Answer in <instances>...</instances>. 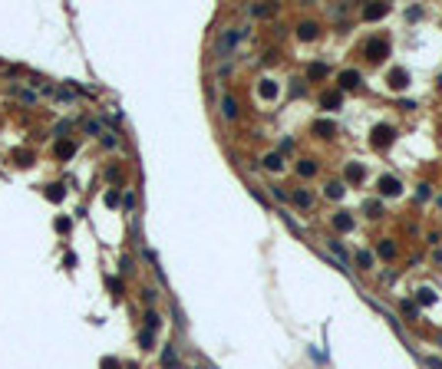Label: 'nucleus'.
I'll return each instance as SVG.
<instances>
[{
	"mask_svg": "<svg viewBox=\"0 0 442 369\" xmlns=\"http://www.w3.org/2000/svg\"><path fill=\"white\" fill-rule=\"evenodd\" d=\"M241 40H244V27H228V30L218 36V53H221V56H228L234 46L241 43Z\"/></svg>",
	"mask_w": 442,
	"mask_h": 369,
	"instance_id": "obj_1",
	"label": "nucleus"
},
{
	"mask_svg": "<svg viewBox=\"0 0 442 369\" xmlns=\"http://www.w3.org/2000/svg\"><path fill=\"white\" fill-rule=\"evenodd\" d=\"M370 142H373V149H389V145L396 142V129H389V125H376Z\"/></svg>",
	"mask_w": 442,
	"mask_h": 369,
	"instance_id": "obj_2",
	"label": "nucleus"
},
{
	"mask_svg": "<svg viewBox=\"0 0 442 369\" xmlns=\"http://www.w3.org/2000/svg\"><path fill=\"white\" fill-rule=\"evenodd\" d=\"M363 53H366V60H370V63H379V60H386L389 43H386V40H376V36H373V40L366 43V50H363Z\"/></svg>",
	"mask_w": 442,
	"mask_h": 369,
	"instance_id": "obj_3",
	"label": "nucleus"
},
{
	"mask_svg": "<svg viewBox=\"0 0 442 369\" xmlns=\"http://www.w3.org/2000/svg\"><path fill=\"white\" fill-rule=\"evenodd\" d=\"M320 36V23L317 20H300L297 23V40H317Z\"/></svg>",
	"mask_w": 442,
	"mask_h": 369,
	"instance_id": "obj_4",
	"label": "nucleus"
},
{
	"mask_svg": "<svg viewBox=\"0 0 442 369\" xmlns=\"http://www.w3.org/2000/svg\"><path fill=\"white\" fill-rule=\"evenodd\" d=\"M360 83H363V76H360L356 69H343L337 86H340V92H347V89H360Z\"/></svg>",
	"mask_w": 442,
	"mask_h": 369,
	"instance_id": "obj_5",
	"label": "nucleus"
},
{
	"mask_svg": "<svg viewBox=\"0 0 442 369\" xmlns=\"http://www.w3.org/2000/svg\"><path fill=\"white\" fill-rule=\"evenodd\" d=\"M221 116H224L228 122H234V119H238V99H234V96H228V92L221 96Z\"/></svg>",
	"mask_w": 442,
	"mask_h": 369,
	"instance_id": "obj_6",
	"label": "nucleus"
},
{
	"mask_svg": "<svg viewBox=\"0 0 442 369\" xmlns=\"http://www.w3.org/2000/svg\"><path fill=\"white\" fill-rule=\"evenodd\" d=\"M360 13H363V20H379V17L389 13V3H366Z\"/></svg>",
	"mask_w": 442,
	"mask_h": 369,
	"instance_id": "obj_7",
	"label": "nucleus"
},
{
	"mask_svg": "<svg viewBox=\"0 0 442 369\" xmlns=\"http://www.w3.org/2000/svg\"><path fill=\"white\" fill-rule=\"evenodd\" d=\"M376 188H379V195H389V198H393V195H399V182L393 178V175H383Z\"/></svg>",
	"mask_w": 442,
	"mask_h": 369,
	"instance_id": "obj_8",
	"label": "nucleus"
},
{
	"mask_svg": "<svg viewBox=\"0 0 442 369\" xmlns=\"http://www.w3.org/2000/svg\"><path fill=\"white\" fill-rule=\"evenodd\" d=\"M333 228L340 231V234L353 231V215H347V211H337V215H333Z\"/></svg>",
	"mask_w": 442,
	"mask_h": 369,
	"instance_id": "obj_9",
	"label": "nucleus"
},
{
	"mask_svg": "<svg viewBox=\"0 0 442 369\" xmlns=\"http://www.w3.org/2000/svg\"><path fill=\"white\" fill-rule=\"evenodd\" d=\"M340 102H343V92H340V89H330V92H323V99H320L323 109H340Z\"/></svg>",
	"mask_w": 442,
	"mask_h": 369,
	"instance_id": "obj_10",
	"label": "nucleus"
},
{
	"mask_svg": "<svg viewBox=\"0 0 442 369\" xmlns=\"http://www.w3.org/2000/svg\"><path fill=\"white\" fill-rule=\"evenodd\" d=\"M389 86L393 89H406L409 86V73L406 69H393V73H389Z\"/></svg>",
	"mask_w": 442,
	"mask_h": 369,
	"instance_id": "obj_11",
	"label": "nucleus"
},
{
	"mask_svg": "<svg viewBox=\"0 0 442 369\" xmlns=\"http://www.w3.org/2000/svg\"><path fill=\"white\" fill-rule=\"evenodd\" d=\"M310 129H314V135H320V139H330L333 132H337V129H333V122H327V119H317Z\"/></svg>",
	"mask_w": 442,
	"mask_h": 369,
	"instance_id": "obj_12",
	"label": "nucleus"
},
{
	"mask_svg": "<svg viewBox=\"0 0 442 369\" xmlns=\"http://www.w3.org/2000/svg\"><path fill=\"white\" fill-rule=\"evenodd\" d=\"M327 247H330L333 254L340 257V271H350V267H347L350 261H347V250H343V244H340V241H337V238H330V241H327Z\"/></svg>",
	"mask_w": 442,
	"mask_h": 369,
	"instance_id": "obj_13",
	"label": "nucleus"
},
{
	"mask_svg": "<svg viewBox=\"0 0 442 369\" xmlns=\"http://www.w3.org/2000/svg\"><path fill=\"white\" fill-rule=\"evenodd\" d=\"M290 201H294L297 208H310V205H314V195H310V191H304V188H297V191L290 195Z\"/></svg>",
	"mask_w": 442,
	"mask_h": 369,
	"instance_id": "obj_14",
	"label": "nucleus"
},
{
	"mask_svg": "<svg viewBox=\"0 0 442 369\" xmlns=\"http://www.w3.org/2000/svg\"><path fill=\"white\" fill-rule=\"evenodd\" d=\"M327 73H330L327 63H310L307 66V79H327Z\"/></svg>",
	"mask_w": 442,
	"mask_h": 369,
	"instance_id": "obj_15",
	"label": "nucleus"
},
{
	"mask_svg": "<svg viewBox=\"0 0 442 369\" xmlns=\"http://www.w3.org/2000/svg\"><path fill=\"white\" fill-rule=\"evenodd\" d=\"M257 89H261V96H264V99H274L277 96V83H274V79H261V86H257Z\"/></svg>",
	"mask_w": 442,
	"mask_h": 369,
	"instance_id": "obj_16",
	"label": "nucleus"
},
{
	"mask_svg": "<svg viewBox=\"0 0 442 369\" xmlns=\"http://www.w3.org/2000/svg\"><path fill=\"white\" fill-rule=\"evenodd\" d=\"M297 175H304V178H310V175H317V162H310V158L297 162Z\"/></svg>",
	"mask_w": 442,
	"mask_h": 369,
	"instance_id": "obj_17",
	"label": "nucleus"
},
{
	"mask_svg": "<svg viewBox=\"0 0 442 369\" xmlns=\"http://www.w3.org/2000/svg\"><path fill=\"white\" fill-rule=\"evenodd\" d=\"M363 165H347V182H363Z\"/></svg>",
	"mask_w": 442,
	"mask_h": 369,
	"instance_id": "obj_18",
	"label": "nucleus"
},
{
	"mask_svg": "<svg viewBox=\"0 0 442 369\" xmlns=\"http://www.w3.org/2000/svg\"><path fill=\"white\" fill-rule=\"evenodd\" d=\"M264 165L271 168V172H281V165H284V162H281V152H271V155H264Z\"/></svg>",
	"mask_w": 442,
	"mask_h": 369,
	"instance_id": "obj_19",
	"label": "nucleus"
},
{
	"mask_svg": "<svg viewBox=\"0 0 442 369\" xmlns=\"http://www.w3.org/2000/svg\"><path fill=\"white\" fill-rule=\"evenodd\" d=\"M363 211H366L370 217H379V215H383V205H379V201L373 198V201H366V205H363Z\"/></svg>",
	"mask_w": 442,
	"mask_h": 369,
	"instance_id": "obj_20",
	"label": "nucleus"
},
{
	"mask_svg": "<svg viewBox=\"0 0 442 369\" xmlns=\"http://www.w3.org/2000/svg\"><path fill=\"white\" fill-rule=\"evenodd\" d=\"M356 264H360L363 271H370V267H373V254H370V250H360V254H356Z\"/></svg>",
	"mask_w": 442,
	"mask_h": 369,
	"instance_id": "obj_21",
	"label": "nucleus"
},
{
	"mask_svg": "<svg viewBox=\"0 0 442 369\" xmlns=\"http://www.w3.org/2000/svg\"><path fill=\"white\" fill-rule=\"evenodd\" d=\"M13 96L23 99V102H36V92H30V89H20V86H13Z\"/></svg>",
	"mask_w": 442,
	"mask_h": 369,
	"instance_id": "obj_22",
	"label": "nucleus"
},
{
	"mask_svg": "<svg viewBox=\"0 0 442 369\" xmlns=\"http://www.w3.org/2000/svg\"><path fill=\"white\" fill-rule=\"evenodd\" d=\"M46 198H50V201H63V184H50V188H46Z\"/></svg>",
	"mask_w": 442,
	"mask_h": 369,
	"instance_id": "obj_23",
	"label": "nucleus"
},
{
	"mask_svg": "<svg viewBox=\"0 0 442 369\" xmlns=\"http://www.w3.org/2000/svg\"><path fill=\"white\" fill-rule=\"evenodd\" d=\"M327 198H343V184L340 182H330V184H327Z\"/></svg>",
	"mask_w": 442,
	"mask_h": 369,
	"instance_id": "obj_24",
	"label": "nucleus"
},
{
	"mask_svg": "<svg viewBox=\"0 0 442 369\" xmlns=\"http://www.w3.org/2000/svg\"><path fill=\"white\" fill-rule=\"evenodd\" d=\"M56 155H60V158H69V155H73V142H60V145H56Z\"/></svg>",
	"mask_w": 442,
	"mask_h": 369,
	"instance_id": "obj_25",
	"label": "nucleus"
},
{
	"mask_svg": "<svg viewBox=\"0 0 442 369\" xmlns=\"http://www.w3.org/2000/svg\"><path fill=\"white\" fill-rule=\"evenodd\" d=\"M379 254H383V257H396V244H393V241H383V244H379Z\"/></svg>",
	"mask_w": 442,
	"mask_h": 369,
	"instance_id": "obj_26",
	"label": "nucleus"
},
{
	"mask_svg": "<svg viewBox=\"0 0 442 369\" xmlns=\"http://www.w3.org/2000/svg\"><path fill=\"white\" fill-rule=\"evenodd\" d=\"M83 129L89 132V135H102V129H99V122H93V119H86L83 122Z\"/></svg>",
	"mask_w": 442,
	"mask_h": 369,
	"instance_id": "obj_27",
	"label": "nucleus"
},
{
	"mask_svg": "<svg viewBox=\"0 0 442 369\" xmlns=\"http://www.w3.org/2000/svg\"><path fill=\"white\" fill-rule=\"evenodd\" d=\"M429 300H436V290H429V287H422V290H419V304H429Z\"/></svg>",
	"mask_w": 442,
	"mask_h": 369,
	"instance_id": "obj_28",
	"label": "nucleus"
},
{
	"mask_svg": "<svg viewBox=\"0 0 442 369\" xmlns=\"http://www.w3.org/2000/svg\"><path fill=\"white\" fill-rule=\"evenodd\" d=\"M155 326H158V316H155L152 310H149V313H145V330H149V333H152Z\"/></svg>",
	"mask_w": 442,
	"mask_h": 369,
	"instance_id": "obj_29",
	"label": "nucleus"
},
{
	"mask_svg": "<svg viewBox=\"0 0 442 369\" xmlns=\"http://www.w3.org/2000/svg\"><path fill=\"white\" fill-rule=\"evenodd\" d=\"M274 7H251V17H271Z\"/></svg>",
	"mask_w": 442,
	"mask_h": 369,
	"instance_id": "obj_30",
	"label": "nucleus"
},
{
	"mask_svg": "<svg viewBox=\"0 0 442 369\" xmlns=\"http://www.w3.org/2000/svg\"><path fill=\"white\" fill-rule=\"evenodd\" d=\"M139 343H142L145 349H152V333H149V330H145V333H139Z\"/></svg>",
	"mask_w": 442,
	"mask_h": 369,
	"instance_id": "obj_31",
	"label": "nucleus"
},
{
	"mask_svg": "<svg viewBox=\"0 0 442 369\" xmlns=\"http://www.w3.org/2000/svg\"><path fill=\"white\" fill-rule=\"evenodd\" d=\"M403 313H406V316H416V313H419V307H416V304H403Z\"/></svg>",
	"mask_w": 442,
	"mask_h": 369,
	"instance_id": "obj_32",
	"label": "nucleus"
},
{
	"mask_svg": "<svg viewBox=\"0 0 442 369\" xmlns=\"http://www.w3.org/2000/svg\"><path fill=\"white\" fill-rule=\"evenodd\" d=\"M102 369H119V363L116 359H102Z\"/></svg>",
	"mask_w": 442,
	"mask_h": 369,
	"instance_id": "obj_33",
	"label": "nucleus"
},
{
	"mask_svg": "<svg viewBox=\"0 0 442 369\" xmlns=\"http://www.w3.org/2000/svg\"><path fill=\"white\" fill-rule=\"evenodd\" d=\"M429 366H432V369H442V359H432V356H429Z\"/></svg>",
	"mask_w": 442,
	"mask_h": 369,
	"instance_id": "obj_34",
	"label": "nucleus"
},
{
	"mask_svg": "<svg viewBox=\"0 0 442 369\" xmlns=\"http://www.w3.org/2000/svg\"><path fill=\"white\" fill-rule=\"evenodd\" d=\"M439 343H442V339H439Z\"/></svg>",
	"mask_w": 442,
	"mask_h": 369,
	"instance_id": "obj_35",
	"label": "nucleus"
}]
</instances>
